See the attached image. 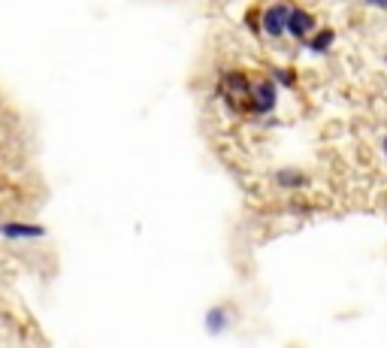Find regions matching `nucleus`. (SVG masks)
I'll return each instance as SVG.
<instances>
[{"label":"nucleus","instance_id":"f257e3e1","mask_svg":"<svg viewBox=\"0 0 387 348\" xmlns=\"http://www.w3.org/2000/svg\"><path fill=\"white\" fill-rule=\"evenodd\" d=\"M252 85H254V82H248V76L242 70H230V73H224L221 97L233 106V109H239V103L252 100Z\"/></svg>","mask_w":387,"mask_h":348},{"label":"nucleus","instance_id":"9d476101","mask_svg":"<svg viewBox=\"0 0 387 348\" xmlns=\"http://www.w3.org/2000/svg\"><path fill=\"white\" fill-rule=\"evenodd\" d=\"M373 6H378V10H387V0H369Z\"/></svg>","mask_w":387,"mask_h":348},{"label":"nucleus","instance_id":"f8f14e48","mask_svg":"<svg viewBox=\"0 0 387 348\" xmlns=\"http://www.w3.org/2000/svg\"><path fill=\"white\" fill-rule=\"evenodd\" d=\"M384 58H387V55H384Z\"/></svg>","mask_w":387,"mask_h":348},{"label":"nucleus","instance_id":"7ed1b4c3","mask_svg":"<svg viewBox=\"0 0 387 348\" xmlns=\"http://www.w3.org/2000/svg\"><path fill=\"white\" fill-rule=\"evenodd\" d=\"M248 109L257 112V116H267V112L276 109V79H261L252 85V100H248Z\"/></svg>","mask_w":387,"mask_h":348},{"label":"nucleus","instance_id":"39448f33","mask_svg":"<svg viewBox=\"0 0 387 348\" xmlns=\"http://www.w3.org/2000/svg\"><path fill=\"white\" fill-rule=\"evenodd\" d=\"M0 237L6 239H40L45 237L43 224H25V221H3L0 224Z\"/></svg>","mask_w":387,"mask_h":348},{"label":"nucleus","instance_id":"6e6552de","mask_svg":"<svg viewBox=\"0 0 387 348\" xmlns=\"http://www.w3.org/2000/svg\"><path fill=\"white\" fill-rule=\"evenodd\" d=\"M227 327V309L224 306H215L206 312V330L209 333H221Z\"/></svg>","mask_w":387,"mask_h":348},{"label":"nucleus","instance_id":"20e7f679","mask_svg":"<svg viewBox=\"0 0 387 348\" xmlns=\"http://www.w3.org/2000/svg\"><path fill=\"white\" fill-rule=\"evenodd\" d=\"M312 30H315V15L294 6V10H291V19H287V34H291L294 40L302 43V40H309V36H312Z\"/></svg>","mask_w":387,"mask_h":348},{"label":"nucleus","instance_id":"f03ea898","mask_svg":"<svg viewBox=\"0 0 387 348\" xmlns=\"http://www.w3.org/2000/svg\"><path fill=\"white\" fill-rule=\"evenodd\" d=\"M291 10L294 6L287 0H276L272 6L263 10V34L278 40L282 34H287V19H291Z\"/></svg>","mask_w":387,"mask_h":348},{"label":"nucleus","instance_id":"1a4fd4ad","mask_svg":"<svg viewBox=\"0 0 387 348\" xmlns=\"http://www.w3.org/2000/svg\"><path fill=\"white\" fill-rule=\"evenodd\" d=\"M272 79H276L278 85H285V88H294V85H297V73L287 70V67H276V70H272Z\"/></svg>","mask_w":387,"mask_h":348},{"label":"nucleus","instance_id":"423d86ee","mask_svg":"<svg viewBox=\"0 0 387 348\" xmlns=\"http://www.w3.org/2000/svg\"><path fill=\"white\" fill-rule=\"evenodd\" d=\"M272 179H276L278 188H306L309 185V176L302 170H278Z\"/></svg>","mask_w":387,"mask_h":348},{"label":"nucleus","instance_id":"0eeeda50","mask_svg":"<svg viewBox=\"0 0 387 348\" xmlns=\"http://www.w3.org/2000/svg\"><path fill=\"white\" fill-rule=\"evenodd\" d=\"M333 43H336V30H333V28H324V30H318L315 36H309V49H312L315 55H324V52H330Z\"/></svg>","mask_w":387,"mask_h":348},{"label":"nucleus","instance_id":"9b49d317","mask_svg":"<svg viewBox=\"0 0 387 348\" xmlns=\"http://www.w3.org/2000/svg\"><path fill=\"white\" fill-rule=\"evenodd\" d=\"M384 155H387V136H384Z\"/></svg>","mask_w":387,"mask_h":348}]
</instances>
